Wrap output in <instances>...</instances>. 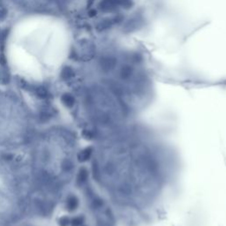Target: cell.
Instances as JSON below:
<instances>
[{
  "instance_id": "1",
  "label": "cell",
  "mask_w": 226,
  "mask_h": 226,
  "mask_svg": "<svg viewBox=\"0 0 226 226\" xmlns=\"http://www.w3.org/2000/svg\"><path fill=\"white\" fill-rule=\"evenodd\" d=\"M118 5V0H102L99 5L100 9L104 13H112L117 10Z\"/></svg>"
},
{
  "instance_id": "2",
  "label": "cell",
  "mask_w": 226,
  "mask_h": 226,
  "mask_svg": "<svg viewBox=\"0 0 226 226\" xmlns=\"http://www.w3.org/2000/svg\"><path fill=\"white\" fill-rule=\"evenodd\" d=\"M116 66V59L111 57H105L101 60V66L106 72H109Z\"/></svg>"
},
{
  "instance_id": "3",
  "label": "cell",
  "mask_w": 226,
  "mask_h": 226,
  "mask_svg": "<svg viewBox=\"0 0 226 226\" xmlns=\"http://www.w3.org/2000/svg\"><path fill=\"white\" fill-rule=\"evenodd\" d=\"M92 154V149L91 148H87L84 150H82L78 156V159L80 162H86L90 158Z\"/></svg>"
},
{
  "instance_id": "4",
  "label": "cell",
  "mask_w": 226,
  "mask_h": 226,
  "mask_svg": "<svg viewBox=\"0 0 226 226\" xmlns=\"http://www.w3.org/2000/svg\"><path fill=\"white\" fill-rule=\"evenodd\" d=\"M67 210L69 211H74L77 209L78 207V200L77 198L74 196H71L68 198L67 200V204H66Z\"/></svg>"
},
{
  "instance_id": "5",
  "label": "cell",
  "mask_w": 226,
  "mask_h": 226,
  "mask_svg": "<svg viewBox=\"0 0 226 226\" xmlns=\"http://www.w3.org/2000/svg\"><path fill=\"white\" fill-rule=\"evenodd\" d=\"M88 170L85 169V168H81L78 173V176H77V181L79 184H83L86 182L87 178H88Z\"/></svg>"
},
{
  "instance_id": "6",
  "label": "cell",
  "mask_w": 226,
  "mask_h": 226,
  "mask_svg": "<svg viewBox=\"0 0 226 226\" xmlns=\"http://www.w3.org/2000/svg\"><path fill=\"white\" fill-rule=\"evenodd\" d=\"M62 102L66 106V107H73V105L74 104V98L73 95H71L70 94H65L62 96Z\"/></svg>"
},
{
  "instance_id": "7",
  "label": "cell",
  "mask_w": 226,
  "mask_h": 226,
  "mask_svg": "<svg viewBox=\"0 0 226 226\" xmlns=\"http://www.w3.org/2000/svg\"><path fill=\"white\" fill-rule=\"evenodd\" d=\"M113 20H102V22H100L97 25V30L102 31V30L108 29L109 27H110L111 26L114 24V21Z\"/></svg>"
},
{
  "instance_id": "8",
  "label": "cell",
  "mask_w": 226,
  "mask_h": 226,
  "mask_svg": "<svg viewBox=\"0 0 226 226\" xmlns=\"http://www.w3.org/2000/svg\"><path fill=\"white\" fill-rule=\"evenodd\" d=\"M132 74H133L132 67L129 66H125L122 67V69H121L120 76H121L122 79H127V78H129L130 76L132 75Z\"/></svg>"
},
{
  "instance_id": "9",
  "label": "cell",
  "mask_w": 226,
  "mask_h": 226,
  "mask_svg": "<svg viewBox=\"0 0 226 226\" xmlns=\"http://www.w3.org/2000/svg\"><path fill=\"white\" fill-rule=\"evenodd\" d=\"M74 75V73L73 69L71 67L68 66L65 67L63 69V71H62V74H61L62 78L65 79V80H69V79H71Z\"/></svg>"
},
{
  "instance_id": "10",
  "label": "cell",
  "mask_w": 226,
  "mask_h": 226,
  "mask_svg": "<svg viewBox=\"0 0 226 226\" xmlns=\"http://www.w3.org/2000/svg\"><path fill=\"white\" fill-rule=\"evenodd\" d=\"M119 6H122L125 9H130L133 6V1L132 0H118Z\"/></svg>"
},
{
  "instance_id": "11",
  "label": "cell",
  "mask_w": 226,
  "mask_h": 226,
  "mask_svg": "<svg viewBox=\"0 0 226 226\" xmlns=\"http://www.w3.org/2000/svg\"><path fill=\"white\" fill-rule=\"evenodd\" d=\"M36 95L41 98H45L47 96V91L43 88H38L36 89Z\"/></svg>"
},
{
  "instance_id": "12",
  "label": "cell",
  "mask_w": 226,
  "mask_h": 226,
  "mask_svg": "<svg viewBox=\"0 0 226 226\" xmlns=\"http://www.w3.org/2000/svg\"><path fill=\"white\" fill-rule=\"evenodd\" d=\"M83 223V218L82 217H76L74 218L72 221H71V224L73 226H79L81 225V224Z\"/></svg>"
},
{
  "instance_id": "13",
  "label": "cell",
  "mask_w": 226,
  "mask_h": 226,
  "mask_svg": "<svg viewBox=\"0 0 226 226\" xmlns=\"http://www.w3.org/2000/svg\"><path fill=\"white\" fill-rule=\"evenodd\" d=\"M70 223H71L70 219L66 217H64L59 219V224H60V226H67Z\"/></svg>"
},
{
  "instance_id": "14",
  "label": "cell",
  "mask_w": 226,
  "mask_h": 226,
  "mask_svg": "<svg viewBox=\"0 0 226 226\" xmlns=\"http://www.w3.org/2000/svg\"><path fill=\"white\" fill-rule=\"evenodd\" d=\"M66 167H68L69 170L72 169V163H71L70 162H65V163H64V169H66Z\"/></svg>"
},
{
  "instance_id": "15",
  "label": "cell",
  "mask_w": 226,
  "mask_h": 226,
  "mask_svg": "<svg viewBox=\"0 0 226 226\" xmlns=\"http://www.w3.org/2000/svg\"><path fill=\"white\" fill-rule=\"evenodd\" d=\"M5 13L3 10H0V20H3L5 18Z\"/></svg>"
},
{
  "instance_id": "16",
  "label": "cell",
  "mask_w": 226,
  "mask_h": 226,
  "mask_svg": "<svg viewBox=\"0 0 226 226\" xmlns=\"http://www.w3.org/2000/svg\"><path fill=\"white\" fill-rule=\"evenodd\" d=\"M94 0H88V6H90L93 4Z\"/></svg>"
}]
</instances>
